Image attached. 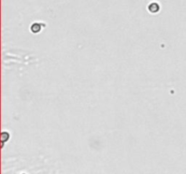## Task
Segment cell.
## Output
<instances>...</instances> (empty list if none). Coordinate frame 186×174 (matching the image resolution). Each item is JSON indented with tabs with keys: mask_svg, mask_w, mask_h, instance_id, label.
Returning <instances> with one entry per match:
<instances>
[{
	"mask_svg": "<svg viewBox=\"0 0 186 174\" xmlns=\"http://www.w3.org/2000/svg\"><path fill=\"white\" fill-rule=\"evenodd\" d=\"M148 10L153 13V14H156L158 13L159 10H160V6L157 4V3H152L148 6Z\"/></svg>",
	"mask_w": 186,
	"mask_h": 174,
	"instance_id": "obj_1",
	"label": "cell"
},
{
	"mask_svg": "<svg viewBox=\"0 0 186 174\" xmlns=\"http://www.w3.org/2000/svg\"><path fill=\"white\" fill-rule=\"evenodd\" d=\"M31 31L33 33H35V34H37L41 31V24H39V23H35V24H32V26H31Z\"/></svg>",
	"mask_w": 186,
	"mask_h": 174,
	"instance_id": "obj_2",
	"label": "cell"
},
{
	"mask_svg": "<svg viewBox=\"0 0 186 174\" xmlns=\"http://www.w3.org/2000/svg\"><path fill=\"white\" fill-rule=\"evenodd\" d=\"M9 137H10V135H9V133L7 132H3L1 133V141H2V143H4L5 142H7L9 140Z\"/></svg>",
	"mask_w": 186,
	"mask_h": 174,
	"instance_id": "obj_3",
	"label": "cell"
},
{
	"mask_svg": "<svg viewBox=\"0 0 186 174\" xmlns=\"http://www.w3.org/2000/svg\"><path fill=\"white\" fill-rule=\"evenodd\" d=\"M23 174H26V173H23Z\"/></svg>",
	"mask_w": 186,
	"mask_h": 174,
	"instance_id": "obj_4",
	"label": "cell"
}]
</instances>
